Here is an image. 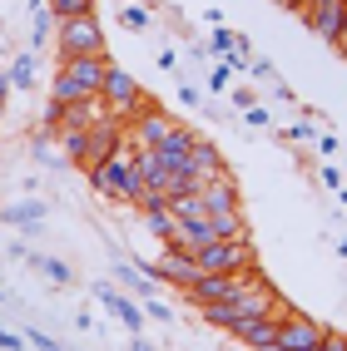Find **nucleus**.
Here are the masks:
<instances>
[{
  "label": "nucleus",
  "mask_w": 347,
  "mask_h": 351,
  "mask_svg": "<svg viewBox=\"0 0 347 351\" xmlns=\"http://www.w3.org/2000/svg\"><path fill=\"white\" fill-rule=\"evenodd\" d=\"M199 198H203V208H208V213H238V183L228 178V173L208 178L203 189H199Z\"/></svg>",
  "instance_id": "obj_14"
},
{
  "label": "nucleus",
  "mask_w": 347,
  "mask_h": 351,
  "mask_svg": "<svg viewBox=\"0 0 347 351\" xmlns=\"http://www.w3.org/2000/svg\"><path fill=\"white\" fill-rule=\"evenodd\" d=\"M283 312H288V307L278 302L273 312H263V317H248V322H238V326H228L223 337H234V341H243V346H253V351H258V346L278 341V322H283Z\"/></svg>",
  "instance_id": "obj_9"
},
{
  "label": "nucleus",
  "mask_w": 347,
  "mask_h": 351,
  "mask_svg": "<svg viewBox=\"0 0 347 351\" xmlns=\"http://www.w3.org/2000/svg\"><path fill=\"white\" fill-rule=\"evenodd\" d=\"M322 351H347V332H322Z\"/></svg>",
  "instance_id": "obj_31"
},
{
  "label": "nucleus",
  "mask_w": 347,
  "mask_h": 351,
  "mask_svg": "<svg viewBox=\"0 0 347 351\" xmlns=\"http://www.w3.org/2000/svg\"><path fill=\"white\" fill-rule=\"evenodd\" d=\"M120 25H124L129 35H144V30H154V10H149V5H134V0H129V5L120 10Z\"/></svg>",
  "instance_id": "obj_22"
},
{
  "label": "nucleus",
  "mask_w": 347,
  "mask_h": 351,
  "mask_svg": "<svg viewBox=\"0 0 347 351\" xmlns=\"http://www.w3.org/2000/svg\"><path fill=\"white\" fill-rule=\"evenodd\" d=\"M144 312L154 322H174V307H169V302H159V297H144Z\"/></svg>",
  "instance_id": "obj_27"
},
{
  "label": "nucleus",
  "mask_w": 347,
  "mask_h": 351,
  "mask_svg": "<svg viewBox=\"0 0 347 351\" xmlns=\"http://www.w3.org/2000/svg\"><path fill=\"white\" fill-rule=\"evenodd\" d=\"M322 332H328L322 322H313V317H303V312L288 307L283 322H278V346H283V351H308V346L322 341Z\"/></svg>",
  "instance_id": "obj_7"
},
{
  "label": "nucleus",
  "mask_w": 347,
  "mask_h": 351,
  "mask_svg": "<svg viewBox=\"0 0 347 351\" xmlns=\"http://www.w3.org/2000/svg\"><path fill=\"white\" fill-rule=\"evenodd\" d=\"M0 351H25V337H10L5 326H0Z\"/></svg>",
  "instance_id": "obj_34"
},
{
  "label": "nucleus",
  "mask_w": 347,
  "mask_h": 351,
  "mask_svg": "<svg viewBox=\"0 0 347 351\" xmlns=\"http://www.w3.org/2000/svg\"><path fill=\"white\" fill-rule=\"evenodd\" d=\"M248 75L253 80H273V60H248Z\"/></svg>",
  "instance_id": "obj_32"
},
{
  "label": "nucleus",
  "mask_w": 347,
  "mask_h": 351,
  "mask_svg": "<svg viewBox=\"0 0 347 351\" xmlns=\"http://www.w3.org/2000/svg\"><path fill=\"white\" fill-rule=\"evenodd\" d=\"M45 10L55 20H80V15H95V0H45Z\"/></svg>",
  "instance_id": "obj_23"
},
{
  "label": "nucleus",
  "mask_w": 347,
  "mask_h": 351,
  "mask_svg": "<svg viewBox=\"0 0 347 351\" xmlns=\"http://www.w3.org/2000/svg\"><path fill=\"white\" fill-rule=\"evenodd\" d=\"M322 189L337 193V189H342V173H337V169H322Z\"/></svg>",
  "instance_id": "obj_36"
},
{
  "label": "nucleus",
  "mask_w": 347,
  "mask_h": 351,
  "mask_svg": "<svg viewBox=\"0 0 347 351\" xmlns=\"http://www.w3.org/2000/svg\"><path fill=\"white\" fill-rule=\"evenodd\" d=\"M273 95H278V99H283V104H298V95H293V89H288L283 80H273Z\"/></svg>",
  "instance_id": "obj_37"
},
{
  "label": "nucleus",
  "mask_w": 347,
  "mask_h": 351,
  "mask_svg": "<svg viewBox=\"0 0 347 351\" xmlns=\"http://www.w3.org/2000/svg\"><path fill=\"white\" fill-rule=\"evenodd\" d=\"M55 55H60V60H75V55H109V45H104V25H100L95 15L55 20Z\"/></svg>",
  "instance_id": "obj_3"
},
{
  "label": "nucleus",
  "mask_w": 347,
  "mask_h": 351,
  "mask_svg": "<svg viewBox=\"0 0 347 351\" xmlns=\"http://www.w3.org/2000/svg\"><path fill=\"white\" fill-rule=\"evenodd\" d=\"M317 5H333V0H303V15H308V10H317Z\"/></svg>",
  "instance_id": "obj_40"
},
{
  "label": "nucleus",
  "mask_w": 347,
  "mask_h": 351,
  "mask_svg": "<svg viewBox=\"0 0 347 351\" xmlns=\"http://www.w3.org/2000/svg\"><path fill=\"white\" fill-rule=\"evenodd\" d=\"M50 99H55V104H65V109H75V104H89V99H100V95H95V89H85L80 80H69V75H60V69H55Z\"/></svg>",
  "instance_id": "obj_17"
},
{
  "label": "nucleus",
  "mask_w": 347,
  "mask_h": 351,
  "mask_svg": "<svg viewBox=\"0 0 347 351\" xmlns=\"http://www.w3.org/2000/svg\"><path fill=\"white\" fill-rule=\"evenodd\" d=\"M337 257H347V238H342V243H337Z\"/></svg>",
  "instance_id": "obj_42"
},
{
  "label": "nucleus",
  "mask_w": 347,
  "mask_h": 351,
  "mask_svg": "<svg viewBox=\"0 0 347 351\" xmlns=\"http://www.w3.org/2000/svg\"><path fill=\"white\" fill-rule=\"evenodd\" d=\"M124 138H129V129H124L120 119H109V114H104V119H100L95 129H89V154H85V169H95V163L114 158V154L124 149Z\"/></svg>",
  "instance_id": "obj_8"
},
{
  "label": "nucleus",
  "mask_w": 347,
  "mask_h": 351,
  "mask_svg": "<svg viewBox=\"0 0 347 351\" xmlns=\"http://www.w3.org/2000/svg\"><path fill=\"white\" fill-rule=\"evenodd\" d=\"M194 263L199 272H248L258 267V257H253V238H219V243H203Z\"/></svg>",
  "instance_id": "obj_5"
},
{
  "label": "nucleus",
  "mask_w": 347,
  "mask_h": 351,
  "mask_svg": "<svg viewBox=\"0 0 347 351\" xmlns=\"http://www.w3.org/2000/svg\"><path fill=\"white\" fill-rule=\"evenodd\" d=\"M278 5H283V10H298V15H303V0H278Z\"/></svg>",
  "instance_id": "obj_39"
},
{
  "label": "nucleus",
  "mask_w": 347,
  "mask_h": 351,
  "mask_svg": "<svg viewBox=\"0 0 347 351\" xmlns=\"http://www.w3.org/2000/svg\"><path fill=\"white\" fill-rule=\"evenodd\" d=\"M50 35H55V15L45 10V5H40V10H30V45H45Z\"/></svg>",
  "instance_id": "obj_24"
},
{
  "label": "nucleus",
  "mask_w": 347,
  "mask_h": 351,
  "mask_svg": "<svg viewBox=\"0 0 347 351\" xmlns=\"http://www.w3.org/2000/svg\"><path fill=\"white\" fill-rule=\"evenodd\" d=\"M199 277V263H194V252H183L174 243H164V252H159V282H169V287H189Z\"/></svg>",
  "instance_id": "obj_11"
},
{
  "label": "nucleus",
  "mask_w": 347,
  "mask_h": 351,
  "mask_svg": "<svg viewBox=\"0 0 347 351\" xmlns=\"http://www.w3.org/2000/svg\"><path fill=\"white\" fill-rule=\"evenodd\" d=\"M308 351H322V346H308Z\"/></svg>",
  "instance_id": "obj_45"
},
{
  "label": "nucleus",
  "mask_w": 347,
  "mask_h": 351,
  "mask_svg": "<svg viewBox=\"0 0 347 351\" xmlns=\"http://www.w3.org/2000/svg\"><path fill=\"white\" fill-rule=\"evenodd\" d=\"M337 198H342V208H347V189H337Z\"/></svg>",
  "instance_id": "obj_43"
},
{
  "label": "nucleus",
  "mask_w": 347,
  "mask_h": 351,
  "mask_svg": "<svg viewBox=\"0 0 347 351\" xmlns=\"http://www.w3.org/2000/svg\"><path fill=\"white\" fill-rule=\"evenodd\" d=\"M317 138V129H313V114H303V119H298L293 129H288V144H313Z\"/></svg>",
  "instance_id": "obj_25"
},
{
  "label": "nucleus",
  "mask_w": 347,
  "mask_h": 351,
  "mask_svg": "<svg viewBox=\"0 0 347 351\" xmlns=\"http://www.w3.org/2000/svg\"><path fill=\"white\" fill-rule=\"evenodd\" d=\"M5 80H10V89H30V84H35V50L15 55L10 69H5Z\"/></svg>",
  "instance_id": "obj_21"
},
{
  "label": "nucleus",
  "mask_w": 347,
  "mask_h": 351,
  "mask_svg": "<svg viewBox=\"0 0 347 351\" xmlns=\"http://www.w3.org/2000/svg\"><path fill=\"white\" fill-rule=\"evenodd\" d=\"M0 114H5V95H0Z\"/></svg>",
  "instance_id": "obj_44"
},
{
  "label": "nucleus",
  "mask_w": 347,
  "mask_h": 351,
  "mask_svg": "<svg viewBox=\"0 0 347 351\" xmlns=\"http://www.w3.org/2000/svg\"><path fill=\"white\" fill-rule=\"evenodd\" d=\"M313 144H317L322 154H328V158H333V154H337V134H317V138H313Z\"/></svg>",
  "instance_id": "obj_35"
},
{
  "label": "nucleus",
  "mask_w": 347,
  "mask_h": 351,
  "mask_svg": "<svg viewBox=\"0 0 347 351\" xmlns=\"http://www.w3.org/2000/svg\"><path fill=\"white\" fill-rule=\"evenodd\" d=\"M169 129H174V114H164L159 104H144L129 119V149H159L169 138Z\"/></svg>",
  "instance_id": "obj_6"
},
{
  "label": "nucleus",
  "mask_w": 347,
  "mask_h": 351,
  "mask_svg": "<svg viewBox=\"0 0 347 351\" xmlns=\"http://www.w3.org/2000/svg\"><path fill=\"white\" fill-rule=\"evenodd\" d=\"M273 307H278V292H273L268 277L258 272L238 297L214 302V307H199V317H203L208 326H219V332H228V326H238V322H248V317H263V312H273Z\"/></svg>",
  "instance_id": "obj_1"
},
{
  "label": "nucleus",
  "mask_w": 347,
  "mask_h": 351,
  "mask_svg": "<svg viewBox=\"0 0 347 351\" xmlns=\"http://www.w3.org/2000/svg\"><path fill=\"white\" fill-rule=\"evenodd\" d=\"M228 84H234V69H228V64H214V69H208V95H223Z\"/></svg>",
  "instance_id": "obj_26"
},
{
  "label": "nucleus",
  "mask_w": 347,
  "mask_h": 351,
  "mask_svg": "<svg viewBox=\"0 0 347 351\" xmlns=\"http://www.w3.org/2000/svg\"><path fill=\"white\" fill-rule=\"evenodd\" d=\"M258 351H283V346H278V341H268V346H258Z\"/></svg>",
  "instance_id": "obj_41"
},
{
  "label": "nucleus",
  "mask_w": 347,
  "mask_h": 351,
  "mask_svg": "<svg viewBox=\"0 0 347 351\" xmlns=\"http://www.w3.org/2000/svg\"><path fill=\"white\" fill-rule=\"evenodd\" d=\"M25 341H30L35 351H65V346H60L55 337H45V332H35V326H30V332H25Z\"/></svg>",
  "instance_id": "obj_28"
},
{
  "label": "nucleus",
  "mask_w": 347,
  "mask_h": 351,
  "mask_svg": "<svg viewBox=\"0 0 347 351\" xmlns=\"http://www.w3.org/2000/svg\"><path fill=\"white\" fill-rule=\"evenodd\" d=\"M219 173H228V169H223V154H219L214 138H203V134H199V144H194V154H189V173H183V178H189V189L199 193L203 183H208V178H219Z\"/></svg>",
  "instance_id": "obj_10"
},
{
  "label": "nucleus",
  "mask_w": 347,
  "mask_h": 351,
  "mask_svg": "<svg viewBox=\"0 0 347 351\" xmlns=\"http://www.w3.org/2000/svg\"><path fill=\"white\" fill-rule=\"evenodd\" d=\"M253 277H258V267H248V272H199L194 282L183 287V302H189V307H214V302L238 297Z\"/></svg>",
  "instance_id": "obj_4"
},
{
  "label": "nucleus",
  "mask_w": 347,
  "mask_h": 351,
  "mask_svg": "<svg viewBox=\"0 0 347 351\" xmlns=\"http://www.w3.org/2000/svg\"><path fill=\"white\" fill-rule=\"evenodd\" d=\"M129 351H154V346H149L144 337H129Z\"/></svg>",
  "instance_id": "obj_38"
},
{
  "label": "nucleus",
  "mask_w": 347,
  "mask_h": 351,
  "mask_svg": "<svg viewBox=\"0 0 347 351\" xmlns=\"http://www.w3.org/2000/svg\"><path fill=\"white\" fill-rule=\"evenodd\" d=\"M89 292H95V302H100V307H109L114 317H120V322L129 326V332H139V326H144V307H134V302H129V297H120L109 282H95Z\"/></svg>",
  "instance_id": "obj_15"
},
{
  "label": "nucleus",
  "mask_w": 347,
  "mask_h": 351,
  "mask_svg": "<svg viewBox=\"0 0 347 351\" xmlns=\"http://www.w3.org/2000/svg\"><path fill=\"white\" fill-rule=\"evenodd\" d=\"M253 104H258V95H253V89H234V109H238V114L253 109Z\"/></svg>",
  "instance_id": "obj_33"
},
{
  "label": "nucleus",
  "mask_w": 347,
  "mask_h": 351,
  "mask_svg": "<svg viewBox=\"0 0 347 351\" xmlns=\"http://www.w3.org/2000/svg\"><path fill=\"white\" fill-rule=\"evenodd\" d=\"M169 213H174V223H203L208 208L199 193H169Z\"/></svg>",
  "instance_id": "obj_18"
},
{
  "label": "nucleus",
  "mask_w": 347,
  "mask_h": 351,
  "mask_svg": "<svg viewBox=\"0 0 347 351\" xmlns=\"http://www.w3.org/2000/svg\"><path fill=\"white\" fill-rule=\"evenodd\" d=\"M208 238H248V223L243 213H208Z\"/></svg>",
  "instance_id": "obj_19"
},
{
  "label": "nucleus",
  "mask_w": 347,
  "mask_h": 351,
  "mask_svg": "<svg viewBox=\"0 0 347 351\" xmlns=\"http://www.w3.org/2000/svg\"><path fill=\"white\" fill-rule=\"evenodd\" d=\"M179 99H183V109H199V104H203V89H199V84H183V80H179Z\"/></svg>",
  "instance_id": "obj_29"
},
{
  "label": "nucleus",
  "mask_w": 347,
  "mask_h": 351,
  "mask_svg": "<svg viewBox=\"0 0 347 351\" xmlns=\"http://www.w3.org/2000/svg\"><path fill=\"white\" fill-rule=\"evenodd\" d=\"M60 144H65V158L69 163H80V169H85V154H89V129H75V124H65L60 134Z\"/></svg>",
  "instance_id": "obj_20"
},
{
  "label": "nucleus",
  "mask_w": 347,
  "mask_h": 351,
  "mask_svg": "<svg viewBox=\"0 0 347 351\" xmlns=\"http://www.w3.org/2000/svg\"><path fill=\"white\" fill-rule=\"evenodd\" d=\"M109 64H114L109 55H75V60H60V75L80 80L85 89H95V95H100V84H104V69H109Z\"/></svg>",
  "instance_id": "obj_12"
},
{
  "label": "nucleus",
  "mask_w": 347,
  "mask_h": 351,
  "mask_svg": "<svg viewBox=\"0 0 347 351\" xmlns=\"http://www.w3.org/2000/svg\"><path fill=\"white\" fill-rule=\"evenodd\" d=\"M303 20H308V30H313L322 45H337V35H342V20H347V5H342V0H333V5H317V10H308Z\"/></svg>",
  "instance_id": "obj_13"
},
{
  "label": "nucleus",
  "mask_w": 347,
  "mask_h": 351,
  "mask_svg": "<svg viewBox=\"0 0 347 351\" xmlns=\"http://www.w3.org/2000/svg\"><path fill=\"white\" fill-rule=\"evenodd\" d=\"M0 218L10 228H25V232H40V218H45V203L40 198H20V203H5L0 208Z\"/></svg>",
  "instance_id": "obj_16"
},
{
  "label": "nucleus",
  "mask_w": 347,
  "mask_h": 351,
  "mask_svg": "<svg viewBox=\"0 0 347 351\" xmlns=\"http://www.w3.org/2000/svg\"><path fill=\"white\" fill-rule=\"evenodd\" d=\"M243 124H248V129H268L273 119H268V109H263V104H253V109H243Z\"/></svg>",
  "instance_id": "obj_30"
},
{
  "label": "nucleus",
  "mask_w": 347,
  "mask_h": 351,
  "mask_svg": "<svg viewBox=\"0 0 347 351\" xmlns=\"http://www.w3.org/2000/svg\"><path fill=\"white\" fill-rule=\"evenodd\" d=\"M100 99H104V114H109V119H120V124H129L144 104H154V99H149V89H139V80L129 75V69H120V64H109V69H104Z\"/></svg>",
  "instance_id": "obj_2"
},
{
  "label": "nucleus",
  "mask_w": 347,
  "mask_h": 351,
  "mask_svg": "<svg viewBox=\"0 0 347 351\" xmlns=\"http://www.w3.org/2000/svg\"><path fill=\"white\" fill-rule=\"evenodd\" d=\"M342 5H347V0H342Z\"/></svg>",
  "instance_id": "obj_46"
},
{
  "label": "nucleus",
  "mask_w": 347,
  "mask_h": 351,
  "mask_svg": "<svg viewBox=\"0 0 347 351\" xmlns=\"http://www.w3.org/2000/svg\"><path fill=\"white\" fill-rule=\"evenodd\" d=\"M342 163H347V158H342Z\"/></svg>",
  "instance_id": "obj_47"
}]
</instances>
